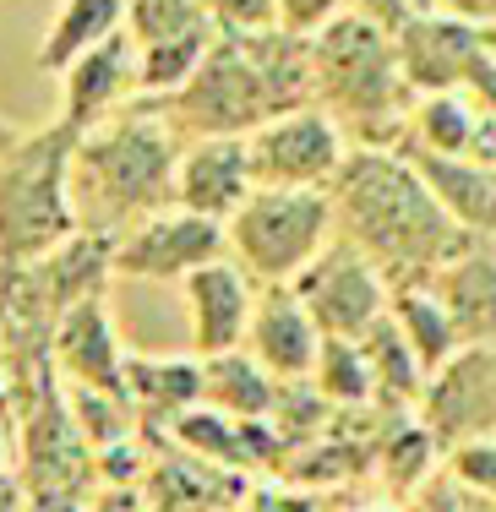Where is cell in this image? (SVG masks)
<instances>
[{"label":"cell","mask_w":496,"mask_h":512,"mask_svg":"<svg viewBox=\"0 0 496 512\" xmlns=\"http://www.w3.org/2000/svg\"><path fill=\"white\" fill-rule=\"evenodd\" d=\"M202 28H213V6H197V0H131L126 6V33L137 50L186 39Z\"/></svg>","instance_id":"cell-25"},{"label":"cell","mask_w":496,"mask_h":512,"mask_svg":"<svg viewBox=\"0 0 496 512\" xmlns=\"http://www.w3.org/2000/svg\"><path fill=\"white\" fill-rule=\"evenodd\" d=\"M66 409L77 420L82 442L93 447V458L110 453L120 442H137L142 420L131 409V398H115V393H88V387H66Z\"/></svg>","instance_id":"cell-24"},{"label":"cell","mask_w":496,"mask_h":512,"mask_svg":"<svg viewBox=\"0 0 496 512\" xmlns=\"http://www.w3.org/2000/svg\"><path fill=\"white\" fill-rule=\"evenodd\" d=\"M398 153L415 164L426 191L442 202V213L469 240H496V164H480V158H437V153H415V148H398Z\"/></svg>","instance_id":"cell-16"},{"label":"cell","mask_w":496,"mask_h":512,"mask_svg":"<svg viewBox=\"0 0 496 512\" xmlns=\"http://www.w3.org/2000/svg\"><path fill=\"white\" fill-rule=\"evenodd\" d=\"M126 398L137 409L142 431L175 436V425L191 409H202V360H148L131 355L126 360Z\"/></svg>","instance_id":"cell-17"},{"label":"cell","mask_w":496,"mask_h":512,"mask_svg":"<svg viewBox=\"0 0 496 512\" xmlns=\"http://www.w3.org/2000/svg\"><path fill=\"white\" fill-rule=\"evenodd\" d=\"M17 142H22V131L11 126V120H0V153H11V148H17Z\"/></svg>","instance_id":"cell-32"},{"label":"cell","mask_w":496,"mask_h":512,"mask_svg":"<svg viewBox=\"0 0 496 512\" xmlns=\"http://www.w3.org/2000/svg\"><path fill=\"white\" fill-rule=\"evenodd\" d=\"M251 191H257V180H251L246 137L186 142L180 169H175V207L180 213H197L208 224H229L251 202Z\"/></svg>","instance_id":"cell-12"},{"label":"cell","mask_w":496,"mask_h":512,"mask_svg":"<svg viewBox=\"0 0 496 512\" xmlns=\"http://www.w3.org/2000/svg\"><path fill=\"white\" fill-rule=\"evenodd\" d=\"M289 289H295V300L306 306L311 322H317V333L344 338V344H366V338L387 322V306H393L387 278L349 246V240H333Z\"/></svg>","instance_id":"cell-6"},{"label":"cell","mask_w":496,"mask_h":512,"mask_svg":"<svg viewBox=\"0 0 496 512\" xmlns=\"http://www.w3.org/2000/svg\"><path fill=\"white\" fill-rule=\"evenodd\" d=\"M11 463H17V425L0 414V469H11Z\"/></svg>","instance_id":"cell-30"},{"label":"cell","mask_w":496,"mask_h":512,"mask_svg":"<svg viewBox=\"0 0 496 512\" xmlns=\"http://www.w3.org/2000/svg\"><path fill=\"white\" fill-rule=\"evenodd\" d=\"M431 453H437V442H431L426 425H398V431L377 447L382 474L398 485V491H409V485L420 480V469H431Z\"/></svg>","instance_id":"cell-26"},{"label":"cell","mask_w":496,"mask_h":512,"mask_svg":"<svg viewBox=\"0 0 496 512\" xmlns=\"http://www.w3.org/2000/svg\"><path fill=\"white\" fill-rule=\"evenodd\" d=\"M453 480L480 491V496H496V436L453 447Z\"/></svg>","instance_id":"cell-28"},{"label":"cell","mask_w":496,"mask_h":512,"mask_svg":"<svg viewBox=\"0 0 496 512\" xmlns=\"http://www.w3.org/2000/svg\"><path fill=\"white\" fill-rule=\"evenodd\" d=\"M142 93V60L131 33L120 28L110 44H99L93 55H82L77 66L60 77V126L71 137H88L104 120H115L120 109H131V99Z\"/></svg>","instance_id":"cell-10"},{"label":"cell","mask_w":496,"mask_h":512,"mask_svg":"<svg viewBox=\"0 0 496 512\" xmlns=\"http://www.w3.org/2000/svg\"><path fill=\"white\" fill-rule=\"evenodd\" d=\"M126 349L115 338L110 300L93 295L60 322L55 333V376L66 387H88V393H115L126 398Z\"/></svg>","instance_id":"cell-13"},{"label":"cell","mask_w":496,"mask_h":512,"mask_svg":"<svg viewBox=\"0 0 496 512\" xmlns=\"http://www.w3.org/2000/svg\"><path fill=\"white\" fill-rule=\"evenodd\" d=\"M0 512H28V485L17 469H0Z\"/></svg>","instance_id":"cell-29"},{"label":"cell","mask_w":496,"mask_h":512,"mask_svg":"<svg viewBox=\"0 0 496 512\" xmlns=\"http://www.w3.org/2000/svg\"><path fill=\"white\" fill-rule=\"evenodd\" d=\"M431 295L442 300L464 349H491L496 344V240H475L464 256H453L431 278Z\"/></svg>","instance_id":"cell-15"},{"label":"cell","mask_w":496,"mask_h":512,"mask_svg":"<svg viewBox=\"0 0 496 512\" xmlns=\"http://www.w3.org/2000/svg\"><path fill=\"white\" fill-rule=\"evenodd\" d=\"M180 295H186V322H191L197 360H219V355H240L246 349L251 311H257V284L229 256L202 267V273H191L180 284Z\"/></svg>","instance_id":"cell-11"},{"label":"cell","mask_w":496,"mask_h":512,"mask_svg":"<svg viewBox=\"0 0 496 512\" xmlns=\"http://www.w3.org/2000/svg\"><path fill=\"white\" fill-rule=\"evenodd\" d=\"M420 425L431 431L437 447H464L496 436V344L491 349H464L458 360H447L426 382L420 398Z\"/></svg>","instance_id":"cell-9"},{"label":"cell","mask_w":496,"mask_h":512,"mask_svg":"<svg viewBox=\"0 0 496 512\" xmlns=\"http://www.w3.org/2000/svg\"><path fill=\"white\" fill-rule=\"evenodd\" d=\"M180 153L186 142L153 99L120 109L115 120L88 131L71 158V207H77L82 235L120 240L153 213L175 207Z\"/></svg>","instance_id":"cell-2"},{"label":"cell","mask_w":496,"mask_h":512,"mask_svg":"<svg viewBox=\"0 0 496 512\" xmlns=\"http://www.w3.org/2000/svg\"><path fill=\"white\" fill-rule=\"evenodd\" d=\"M213 22H219V33H235V39L278 33V0H219Z\"/></svg>","instance_id":"cell-27"},{"label":"cell","mask_w":496,"mask_h":512,"mask_svg":"<svg viewBox=\"0 0 496 512\" xmlns=\"http://www.w3.org/2000/svg\"><path fill=\"white\" fill-rule=\"evenodd\" d=\"M77 142L82 137L50 120L44 131H28L11 153H0V273L44 262L82 235L71 207Z\"/></svg>","instance_id":"cell-4"},{"label":"cell","mask_w":496,"mask_h":512,"mask_svg":"<svg viewBox=\"0 0 496 512\" xmlns=\"http://www.w3.org/2000/svg\"><path fill=\"white\" fill-rule=\"evenodd\" d=\"M246 153H251V180H257V191H333V180L344 175V164L355 148H349L344 131L311 104V109L278 115L262 131H251Z\"/></svg>","instance_id":"cell-7"},{"label":"cell","mask_w":496,"mask_h":512,"mask_svg":"<svg viewBox=\"0 0 496 512\" xmlns=\"http://www.w3.org/2000/svg\"><path fill=\"white\" fill-rule=\"evenodd\" d=\"M491 137H496V120L480 109L475 93H431V99H420L415 115H409V142L404 148L491 164V148H486Z\"/></svg>","instance_id":"cell-18"},{"label":"cell","mask_w":496,"mask_h":512,"mask_svg":"<svg viewBox=\"0 0 496 512\" xmlns=\"http://www.w3.org/2000/svg\"><path fill=\"white\" fill-rule=\"evenodd\" d=\"M229 235L224 224H208L197 213L164 207L148 224H137L131 235L115 240V278H142V284H186L191 273L224 262Z\"/></svg>","instance_id":"cell-8"},{"label":"cell","mask_w":496,"mask_h":512,"mask_svg":"<svg viewBox=\"0 0 496 512\" xmlns=\"http://www.w3.org/2000/svg\"><path fill=\"white\" fill-rule=\"evenodd\" d=\"M0 414L17 425V414H11V387H6V360H0Z\"/></svg>","instance_id":"cell-31"},{"label":"cell","mask_w":496,"mask_h":512,"mask_svg":"<svg viewBox=\"0 0 496 512\" xmlns=\"http://www.w3.org/2000/svg\"><path fill=\"white\" fill-rule=\"evenodd\" d=\"M322 333L295 300V289H257V311H251L246 355L273 376V382H311L317 371Z\"/></svg>","instance_id":"cell-14"},{"label":"cell","mask_w":496,"mask_h":512,"mask_svg":"<svg viewBox=\"0 0 496 512\" xmlns=\"http://www.w3.org/2000/svg\"><path fill=\"white\" fill-rule=\"evenodd\" d=\"M311 387L328 398L333 409H371L377 404V382H371V360L360 344H344V338H322L317 349V371H311Z\"/></svg>","instance_id":"cell-23"},{"label":"cell","mask_w":496,"mask_h":512,"mask_svg":"<svg viewBox=\"0 0 496 512\" xmlns=\"http://www.w3.org/2000/svg\"><path fill=\"white\" fill-rule=\"evenodd\" d=\"M333 224L338 240H349L387 278V289L431 284L453 256L475 246L398 148L349 153L344 175L333 180Z\"/></svg>","instance_id":"cell-1"},{"label":"cell","mask_w":496,"mask_h":512,"mask_svg":"<svg viewBox=\"0 0 496 512\" xmlns=\"http://www.w3.org/2000/svg\"><path fill=\"white\" fill-rule=\"evenodd\" d=\"M311 77H317V109L344 131V142L382 153L404 148L420 99L398 66V44L360 17V6H344L322 28V39H311Z\"/></svg>","instance_id":"cell-3"},{"label":"cell","mask_w":496,"mask_h":512,"mask_svg":"<svg viewBox=\"0 0 496 512\" xmlns=\"http://www.w3.org/2000/svg\"><path fill=\"white\" fill-rule=\"evenodd\" d=\"M224 491H235L229 469L191 453H169L148 469V512H224L235 502Z\"/></svg>","instance_id":"cell-20"},{"label":"cell","mask_w":496,"mask_h":512,"mask_svg":"<svg viewBox=\"0 0 496 512\" xmlns=\"http://www.w3.org/2000/svg\"><path fill=\"white\" fill-rule=\"evenodd\" d=\"M229 262L262 289H289L338 240L333 191H251L224 224Z\"/></svg>","instance_id":"cell-5"},{"label":"cell","mask_w":496,"mask_h":512,"mask_svg":"<svg viewBox=\"0 0 496 512\" xmlns=\"http://www.w3.org/2000/svg\"><path fill=\"white\" fill-rule=\"evenodd\" d=\"M273 398H278V382L246 349L240 355L202 360V409L224 414V420H268Z\"/></svg>","instance_id":"cell-22"},{"label":"cell","mask_w":496,"mask_h":512,"mask_svg":"<svg viewBox=\"0 0 496 512\" xmlns=\"http://www.w3.org/2000/svg\"><path fill=\"white\" fill-rule=\"evenodd\" d=\"M387 316H393L398 338L409 344V355L420 360V371L437 376L447 360L464 355V338H458V327L447 322L442 300L431 295V284H409V289H393V306H387Z\"/></svg>","instance_id":"cell-21"},{"label":"cell","mask_w":496,"mask_h":512,"mask_svg":"<svg viewBox=\"0 0 496 512\" xmlns=\"http://www.w3.org/2000/svg\"><path fill=\"white\" fill-rule=\"evenodd\" d=\"M126 28V0H66L50 11V33L39 44V71L44 77H66L82 55L110 44Z\"/></svg>","instance_id":"cell-19"}]
</instances>
